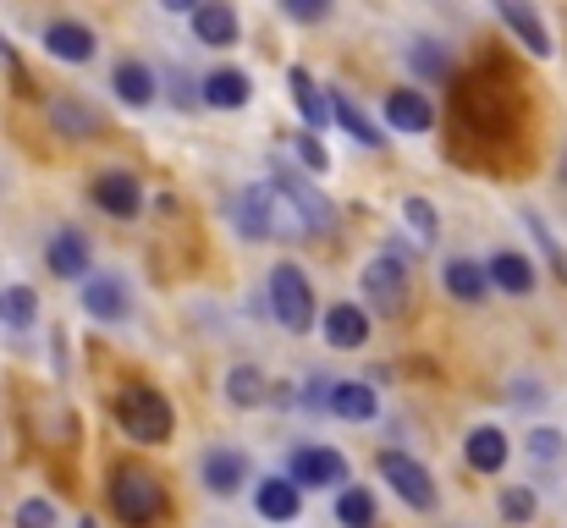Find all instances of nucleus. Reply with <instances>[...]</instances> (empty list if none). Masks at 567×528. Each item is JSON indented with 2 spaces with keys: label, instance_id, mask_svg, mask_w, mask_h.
<instances>
[{
  "label": "nucleus",
  "instance_id": "obj_1",
  "mask_svg": "<svg viewBox=\"0 0 567 528\" xmlns=\"http://www.w3.org/2000/svg\"><path fill=\"white\" fill-rule=\"evenodd\" d=\"M226 215H231V226H237L243 242H270V237H287V242H292V237H309L303 220L292 215V204H287L270 182L237 187L231 204H226Z\"/></svg>",
  "mask_w": 567,
  "mask_h": 528
},
{
  "label": "nucleus",
  "instance_id": "obj_2",
  "mask_svg": "<svg viewBox=\"0 0 567 528\" xmlns=\"http://www.w3.org/2000/svg\"><path fill=\"white\" fill-rule=\"evenodd\" d=\"M116 424H122V435L138 441V446H166L172 429H177L172 402H166L161 391H150V385H127V391H116Z\"/></svg>",
  "mask_w": 567,
  "mask_h": 528
},
{
  "label": "nucleus",
  "instance_id": "obj_3",
  "mask_svg": "<svg viewBox=\"0 0 567 528\" xmlns=\"http://www.w3.org/2000/svg\"><path fill=\"white\" fill-rule=\"evenodd\" d=\"M270 187L292 204V215L303 220V231H309V237H331V231H337V204L309 182L303 166H292V161H270Z\"/></svg>",
  "mask_w": 567,
  "mask_h": 528
},
{
  "label": "nucleus",
  "instance_id": "obj_4",
  "mask_svg": "<svg viewBox=\"0 0 567 528\" xmlns=\"http://www.w3.org/2000/svg\"><path fill=\"white\" fill-rule=\"evenodd\" d=\"M265 298H270V314H276L292 337H309V331H315V320H320L315 309H320V303H315V287H309L303 265H292V259L276 265V270L265 276Z\"/></svg>",
  "mask_w": 567,
  "mask_h": 528
},
{
  "label": "nucleus",
  "instance_id": "obj_5",
  "mask_svg": "<svg viewBox=\"0 0 567 528\" xmlns=\"http://www.w3.org/2000/svg\"><path fill=\"white\" fill-rule=\"evenodd\" d=\"M105 496H111V513L127 528H155L166 518V485L144 468H116Z\"/></svg>",
  "mask_w": 567,
  "mask_h": 528
},
{
  "label": "nucleus",
  "instance_id": "obj_6",
  "mask_svg": "<svg viewBox=\"0 0 567 528\" xmlns=\"http://www.w3.org/2000/svg\"><path fill=\"white\" fill-rule=\"evenodd\" d=\"M408 287H413V265L396 259V253H375L364 270H359V292H364V309H375L385 320H396L408 309Z\"/></svg>",
  "mask_w": 567,
  "mask_h": 528
},
{
  "label": "nucleus",
  "instance_id": "obj_7",
  "mask_svg": "<svg viewBox=\"0 0 567 528\" xmlns=\"http://www.w3.org/2000/svg\"><path fill=\"white\" fill-rule=\"evenodd\" d=\"M287 479L298 485V490H348V457L337 452V446H292V457H287Z\"/></svg>",
  "mask_w": 567,
  "mask_h": 528
},
{
  "label": "nucleus",
  "instance_id": "obj_8",
  "mask_svg": "<svg viewBox=\"0 0 567 528\" xmlns=\"http://www.w3.org/2000/svg\"><path fill=\"white\" fill-rule=\"evenodd\" d=\"M375 468H380V479L402 496V507H413V513H435L441 490H435V479H430V468H424L419 457H408V452H380Z\"/></svg>",
  "mask_w": 567,
  "mask_h": 528
},
{
  "label": "nucleus",
  "instance_id": "obj_9",
  "mask_svg": "<svg viewBox=\"0 0 567 528\" xmlns=\"http://www.w3.org/2000/svg\"><path fill=\"white\" fill-rule=\"evenodd\" d=\"M248 479H254V468H248V452H237V446H209L198 457V485L215 501H231L237 490H248Z\"/></svg>",
  "mask_w": 567,
  "mask_h": 528
},
{
  "label": "nucleus",
  "instance_id": "obj_10",
  "mask_svg": "<svg viewBox=\"0 0 567 528\" xmlns=\"http://www.w3.org/2000/svg\"><path fill=\"white\" fill-rule=\"evenodd\" d=\"M83 309H89V320H100V325L133 320V281L116 276V270L89 276V281H83Z\"/></svg>",
  "mask_w": 567,
  "mask_h": 528
},
{
  "label": "nucleus",
  "instance_id": "obj_11",
  "mask_svg": "<svg viewBox=\"0 0 567 528\" xmlns=\"http://www.w3.org/2000/svg\"><path fill=\"white\" fill-rule=\"evenodd\" d=\"M39 39H44V55H55L66 66H89L100 55V33L89 22H78V17H50Z\"/></svg>",
  "mask_w": 567,
  "mask_h": 528
},
{
  "label": "nucleus",
  "instance_id": "obj_12",
  "mask_svg": "<svg viewBox=\"0 0 567 528\" xmlns=\"http://www.w3.org/2000/svg\"><path fill=\"white\" fill-rule=\"evenodd\" d=\"M94 248H89V237L78 231V226H61L50 242H44V270L55 276V281H89L94 270Z\"/></svg>",
  "mask_w": 567,
  "mask_h": 528
},
{
  "label": "nucleus",
  "instance_id": "obj_13",
  "mask_svg": "<svg viewBox=\"0 0 567 528\" xmlns=\"http://www.w3.org/2000/svg\"><path fill=\"white\" fill-rule=\"evenodd\" d=\"M89 193H94V204H100L111 220H133V215L144 209V182L127 172V166H111V172H100Z\"/></svg>",
  "mask_w": 567,
  "mask_h": 528
},
{
  "label": "nucleus",
  "instance_id": "obj_14",
  "mask_svg": "<svg viewBox=\"0 0 567 528\" xmlns=\"http://www.w3.org/2000/svg\"><path fill=\"white\" fill-rule=\"evenodd\" d=\"M370 331H375V320L364 314V303H331L326 320H320L326 348H337V352H359L370 342Z\"/></svg>",
  "mask_w": 567,
  "mask_h": 528
},
{
  "label": "nucleus",
  "instance_id": "obj_15",
  "mask_svg": "<svg viewBox=\"0 0 567 528\" xmlns=\"http://www.w3.org/2000/svg\"><path fill=\"white\" fill-rule=\"evenodd\" d=\"M111 89H116V100H122L127 111H144V105H155V94H161V66L127 55V61L111 66Z\"/></svg>",
  "mask_w": 567,
  "mask_h": 528
},
{
  "label": "nucleus",
  "instance_id": "obj_16",
  "mask_svg": "<svg viewBox=\"0 0 567 528\" xmlns=\"http://www.w3.org/2000/svg\"><path fill=\"white\" fill-rule=\"evenodd\" d=\"M441 287H446V298L480 309L491 298V270L480 259H468V253H452V259H441Z\"/></svg>",
  "mask_w": 567,
  "mask_h": 528
},
{
  "label": "nucleus",
  "instance_id": "obj_17",
  "mask_svg": "<svg viewBox=\"0 0 567 528\" xmlns=\"http://www.w3.org/2000/svg\"><path fill=\"white\" fill-rule=\"evenodd\" d=\"M188 22H193V39H198L204 50H231V44L243 39V17H237L226 0H204Z\"/></svg>",
  "mask_w": 567,
  "mask_h": 528
},
{
  "label": "nucleus",
  "instance_id": "obj_18",
  "mask_svg": "<svg viewBox=\"0 0 567 528\" xmlns=\"http://www.w3.org/2000/svg\"><path fill=\"white\" fill-rule=\"evenodd\" d=\"M402 66H408L419 83H452V72H457V61H452V44H441V39H430V33L408 39V50H402Z\"/></svg>",
  "mask_w": 567,
  "mask_h": 528
},
{
  "label": "nucleus",
  "instance_id": "obj_19",
  "mask_svg": "<svg viewBox=\"0 0 567 528\" xmlns=\"http://www.w3.org/2000/svg\"><path fill=\"white\" fill-rule=\"evenodd\" d=\"M44 116H50V127H55L61 138H72V144H83V138H100V133H105L100 111H94V105H83L78 94H55V100L44 105Z\"/></svg>",
  "mask_w": 567,
  "mask_h": 528
},
{
  "label": "nucleus",
  "instance_id": "obj_20",
  "mask_svg": "<svg viewBox=\"0 0 567 528\" xmlns=\"http://www.w3.org/2000/svg\"><path fill=\"white\" fill-rule=\"evenodd\" d=\"M507 457H513V441H507V429H496V424H480V429H468V441H463V463H468L474 474L496 479V474L507 468Z\"/></svg>",
  "mask_w": 567,
  "mask_h": 528
},
{
  "label": "nucleus",
  "instance_id": "obj_21",
  "mask_svg": "<svg viewBox=\"0 0 567 528\" xmlns=\"http://www.w3.org/2000/svg\"><path fill=\"white\" fill-rule=\"evenodd\" d=\"M254 513H259L265 524H298V513H303V490H298L287 474H270V479L254 485Z\"/></svg>",
  "mask_w": 567,
  "mask_h": 528
},
{
  "label": "nucleus",
  "instance_id": "obj_22",
  "mask_svg": "<svg viewBox=\"0 0 567 528\" xmlns=\"http://www.w3.org/2000/svg\"><path fill=\"white\" fill-rule=\"evenodd\" d=\"M496 17L513 28V39L529 50V55H551V28H546V17L535 11V6H524V0H496Z\"/></svg>",
  "mask_w": 567,
  "mask_h": 528
},
{
  "label": "nucleus",
  "instance_id": "obj_23",
  "mask_svg": "<svg viewBox=\"0 0 567 528\" xmlns=\"http://www.w3.org/2000/svg\"><path fill=\"white\" fill-rule=\"evenodd\" d=\"M287 89H292V105H298V116H303L309 133H326V122H337V116H331V89H320L315 72L287 66Z\"/></svg>",
  "mask_w": 567,
  "mask_h": 528
},
{
  "label": "nucleus",
  "instance_id": "obj_24",
  "mask_svg": "<svg viewBox=\"0 0 567 528\" xmlns=\"http://www.w3.org/2000/svg\"><path fill=\"white\" fill-rule=\"evenodd\" d=\"M385 122H391V133L419 138V133L435 127V105H430L419 89H391V94H385Z\"/></svg>",
  "mask_w": 567,
  "mask_h": 528
},
{
  "label": "nucleus",
  "instance_id": "obj_25",
  "mask_svg": "<svg viewBox=\"0 0 567 528\" xmlns=\"http://www.w3.org/2000/svg\"><path fill=\"white\" fill-rule=\"evenodd\" d=\"M485 270H491V287L496 292H507V298H529L535 292V265H529V253H518V248H496L491 259H485Z\"/></svg>",
  "mask_w": 567,
  "mask_h": 528
},
{
  "label": "nucleus",
  "instance_id": "obj_26",
  "mask_svg": "<svg viewBox=\"0 0 567 528\" xmlns=\"http://www.w3.org/2000/svg\"><path fill=\"white\" fill-rule=\"evenodd\" d=\"M331 116H337V127H342L353 144H364V149H385V133L375 127V116H370L348 89H331Z\"/></svg>",
  "mask_w": 567,
  "mask_h": 528
},
{
  "label": "nucleus",
  "instance_id": "obj_27",
  "mask_svg": "<svg viewBox=\"0 0 567 528\" xmlns=\"http://www.w3.org/2000/svg\"><path fill=\"white\" fill-rule=\"evenodd\" d=\"M248 100H254V77L243 66H215L204 77V105L209 111H243Z\"/></svg>",
  "mask_w": 567,
  "mask_h": 528
},
{
  "label": "nucleus",
  "instance_id": "obj_28",
  "mask_svg": "<svg viewBox=\"0 0 567 528\" xmlns=\"http://www.w3.org/2000/svg\"><path fill=\"white\" fill-rule=\"evenodd\" d=\"M375 413H380V391L370 380H337L331 418H342V424H370Z\"/></svg>",
  "mask_w": 567,
  "mask_h": 528
},
{
  "label": "nucleus",
  "instance_id": "obj_29",
  "mask_svg": "<svg viewBox=\"0 0 567 528\" xmlns=\"http://www.w3.org/2000/svg\"><path fill=\"white\" fill-rule=\"evenodd\" d=\"M270 380H265V369H254V363H237V369H226V402L237 407V413H254V407H265L270 402Z\"/></svg>",
  "mask_w": 567,
  "mask_h": 528
},
{
  "label": "nucleus",
  "instance_id": "obj_30",
  "mask_svg": "<svg viewBox=\"0 0 567 528\" xmlns=\"http://www.w3.org/2000/svg\"><path fill=\"white\" fill-rule=\"evenodd\" d=\"M0 320H6L11 331H28V325L39 320V292H33V287H22V281H17V287H6V292H0Z\"/></svg>",
  "mask_w": 567,
  "mask_h": 528
},
{
  "label": "nucleus",
  "instance_id": "obj_31",
  "mask_svg": "<svg viewBox=\"0 0 567 528\" xmlns=\"http://www.w3.org/2000/svg\"><path fill=\"white\" fill-rule=\"evenodd\" d=\"M375 496L364 490V485H348L342 496H337V524L342 528H375Z\"/></svg>",
  "mask_w": 567,
  "mask_h": 528
},
{
  "label": "nucleus",
  "instance_id": "obj_32",
  "mask_svg": "<svg viewBox=\"0 0 567 528\" xmlns=\"http://www.w3.org/2000/svg\"><path fill=\"white\" fill-rule=\"evenodd\" d=\"M402 220L413 226L419 242H435V237H441V215H435V204H430L424 193H408V198H402Z\"/></svg>",
  "mask_w": 567,
  "mask_h": 528
},
{
  "label": "nucleus",
  "instance_id": "obj_33",
  "mask_svg": "<svg viewBox=\"0 0 567 528\" xmlns=\"http://www.w3.org/2000/svg\"><path fill=\"white\" fill-rule=\"evenodd\" d=\"M524 226H529V237H535V248L546 253V265L557 270V281H563V287H567V253H563V242L551 237V226L540 220V209H524Z\"/></svg>",
  "mask_w": 567,
  "mask_h": 528
},
{
  "label": "nucleus",
  "instance_id": "obj_34",
  "mask_svg": "<svg viewBox=\"0 0 567 528\" xmlns=\"http://www.w3.org/2000/svg\"><path fill=\"white\" fill-rule=\"evenodd\" d=\"M331 396H337V380L331 374H309L303 391H298V407L303 413H331Z\"/></svg>",
  "mask_w": 567,
  "mask_h": 528
},
{
  "label": "nucleus",
  "instance_id": "obj_35",
  "mask_svg": "<svg viewBox=\"0 0 567 528\" xmlns=\"http://www.w3.org/2000/svg\"><path fill=\"white\" fill-rule=\"evenodd\" d=\"M292 149H298V166H303V172H320V176L331 172V149H326L315 133H292Z\"/></svg>",
  "mask_w": 567,
  "mask_h": 528
},
{
  "label": "nucleus",
  "instance_id": "obj_36",
  "mask_svg": "<svg viewBox=\"0 0 567 528\" xmlns=\"http://www.w3.org/2000/svg\"><path fill=\"white\" fill-rule=\"evenodd\" d=\"M502 518L507 524H529L535 518V490L529 485H507L502 490Z\"/></svg>",
  "mask_w": 567,
  "mask_h": 528
},
{
  "label": "nucleus",
  "instance_id": "obj_37",
  "mask_svg": "<svg viewBox=\"0 0 567 528\" xmlns=\"http://www.w3.org/2000/svg\"><path fill=\"white\" fill-rule=\"evenodd\" d=\"M17 528H55V507H50L44 496H28V501L17 507Z\"/></svg>",
  "mask_w": 567,
  "mask_h": 528
},
{
  "label": "nucleus",
  "instance_id": "obj_38",
  "mask_svg": "<svg viewBox=\"0 0 567 528\" xmlns=\"http://www.w3.org/2000/svg\"><path fill=\"white\" fill-rule=\"evenodd\" d=\"M529 457L535 463H557L563 457V429H535L529 435Z\"/></svg>",
  "mask_w": 567,
  "mask_h": 528
},
{
  "label": "nucleus",
  "instance_id": "obj_39",
  "mask_svg": "<svg viewBox=\"0 0 567 528\" xmlns=\"http://www.w3.org/2000/svg\"><path fill=\"white\" fill-rule=\"evenodd\" d=\"M281 11L292 22H326L331 17V0H281Z\"/></svg>",
  "mask_w": 567,
  "mask_h": 528
},
{
  "label": "nucleus",
  "instance_id": "obj_40",
  "mask_svg": "<svg viewBox=\"0 0 567 528\" xmlns=\"http://www.w3.org/2000/svg\"><path fill=\"white\" fill-rule=\"evenodd\" d=\"M507 402L535 407V402H546V385H540V380H513V396H507Z\"/></svg>",
  "mask_w": 567,
  "mask_h": 528
},
{
  "label": "nucleus",
  "instance_id": "obj_41",
  "mask_svg": "<svg viewBox=\"0 0 567 528\" xmlns=\"http://www.w3.org/2000/svg\"><path fill=\"white\" fill-rule=\"evenodd\" d=\"M78 528H100V524H94V518H83V524H78Z\"/></svg>",
  "mask_w": 567,
  "mask_h": 528
},
{
  "label": "nucleus",
  "instance_id": "obj_42",
  "mask_svg": "<svg viewBox=\"0 0 567 528\" xmlns=\"http://www.w3.org/2000/svg\"><path fill=\"white\" fill-rule=\"evenodd\" d=\"M563 182H567V155H563Z\"/></svg>",
  "mask_w": 567,
  "mask_h": 528
}]
</instances>
